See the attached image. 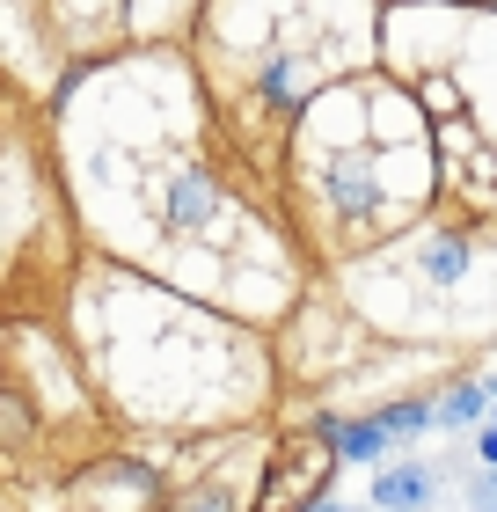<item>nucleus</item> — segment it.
I'll return each mask as SVG.
<instances>
[{
  "mask_svg": "<svg viewBox=\"0 0 497 512\" xmlns=\"http://www.w3.org/2000/svg\"><path fill=\"white\" fill-rule=\"evenodd\" d=\"M293 147L351 242H381L432 198V139L388 81H329L293 118Z\"/></svg>",
  "mask_w": 497,
  "mask_h": 512,
  "instance_id": "1",
  "label": "nucleus"
},
{
  "mask_svg": "<svg viewBox=\"0 0 497 512\" xmlns=\"http://www.w3.org/2000/svg\"><path fill=\"white\" fill-rule=\"evenodd\" d=\"M337 425H322L315 432H293V439H278V461L264 469V483H256V512H300V505H315L329 491V476H337Z\"/></svg>",
  "mask_w": 497,
  "mask_h": 512,
  "instance_id": "2",
  "label": "nucleus"
},
{
  "mask_svg": "<svg viewBox=\"0 0 497 512\" xmlns=\"http://www.w3.org/2000/svg\"><path fill=\"white\" fill-rule=\"evenodd\" d=\"M439 425V403H424V395H410V403H388V410H366V417H344L337 425V454L344 461H381L395 439L410 432H432Z\"/></svg>",
  "mask_w": 497,
  "mask_h": 512,
  "instance_id": "3",
  "label": "nucleus"
},
{
  "mask_svg": "<svg viewBox=\"0 0 497 512\" xmlns=\"http://www.w3.org/2000/svg\"><path fill=\"white\" fill-rule=\"evenodd\" d=\"M220 213H227L220 176H212L205 161H183V169L169 176V198H161V227H169V235H205Z\"/></svg>",
  "mask_w": 497,
  "mask_h": 512,
  "instance_id": "4",
  "label": "nucleus"
},
{
  "mask_svg": "<svg viewBox=\"0 0 497 512\" xmlns=\"http://www.w3.org/2000/svg\"><path fill=\"white\" fill-rule=\"evenodd\" d=\"M468 264H476V242L454 235V227H439V235L417 242V278H424V286H461Z\"/></svg>",
  "mask_w": 497,
  "mask_h": 512,
  "instance_id": "5",
  "label": "nucleus"
},
{
  "mask_svg": "<svg viewBox=\"0 0 497 512\" xmlns=\"http://www.w3.org/2000/svg\"><path fill=\"white\" fill-rule=\"evenodd\" d=\"M373 505H381V512H424V505H432V469H417V461L381 469V476H373Z\"/></svg>",
  "mask_w": 497,
  "mask_h": 512,
  "instance_id": "6",
  "label": "nucleus"
},
{
  "mask_svg": "<svg viewBox=\"0 0 497 512\" xmlns=\"http://www.w3.org/2000/svg\"><path fill=\"white\" fill-rule=\"evenodd\" d=\"M483 403H490V381H454L439 395V425H476Z\"/></svg>",
  "mask_w": 497,
  "mask_h": 512,
  "instance_id": "7",
  "label": "nucleus"
},
{
  "mask_svg": "<svg viewBox=\"0 0 497 512\" xmlns=\"http://www.w3.org/2000/svg\"><path fill=\"white\" fill-rule=\"evenodd\" d=\"M161 512H242V498H234L227 483H191V491H176Z\"/></svg>",
  "mask_w": 497,
  "mask_h": 512,
  "instance_id": "8",
  "label": "nucleus"
},
{
  "mask_svg": "<svg viewBox=\"0 0 497 512\" xmlns=\"http://www.w3.org/2000/svg\"><path fill=\"white\" fill-rule=\"evenodd\" d=\"M476 461H483V469H497V417L476 432Z\"/></svg>",
  "mask_w": 497,
  "mask_h": 512,
  "instance_id": "9",
  "label": "nucleus"
},
{
  "mask_svg": "<svg viewBox=\"0 0 497 512\" xmlns=\"http://www.w3.org/2000/svg\"><path fill=\"white\" fill-rule=\"evenodd\" d=\"M300 512H351V505H337V498H329V491H322L315 505H300Z\"/></svg>",
  "mask_w": 497,
  "mask_h": 512,
  "instance_id": "10",
  "label": "nucleus"
},
{
  "mask_svg": "<svg viewBox=\"0 0 497 512\" xmlns=\"http://www.w3.org/2000/svg\"><path fill=\"white\" fill-rule=\"evenodd\" d=\"M490 417H497V381H490Z\"/></svg>",
  "mask_w": 497,
  "mask_h": 512,
  "instance_id": "11",
  "label": "nucleus"
}]
</instances>
